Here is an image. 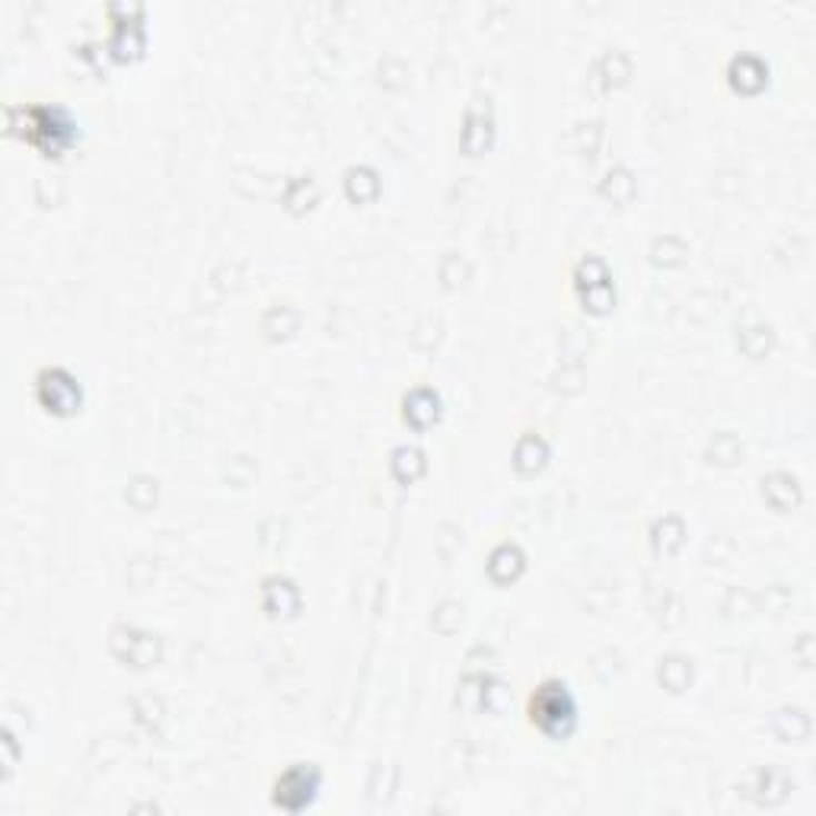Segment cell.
Masks as SVG:
<instances>
[{"mask_svg": "<svg viewBox=\"0 0 816 816\" xmlns=\"http://www.w3.org/2000/svg\"><path fill=\"white\" fill-rule=\"evenodd\" d=\"M575 718V705L565 693V686H543L533 696V720H539L543 730H568V724Z\"/></svg>", "mask_w": 816, "mask_h": 816, "instance_id": "cell-1", "label": "cell"}]
</instances>
